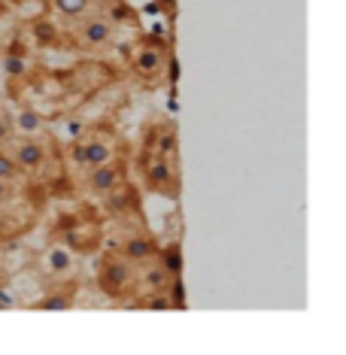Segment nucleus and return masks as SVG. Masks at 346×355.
<instances>
[{"instance_id": "obj_1", "label": "nucleus", "mask_w": 346, "mask_h": 355, "mask_svg": "<svg viewBox=\"0 0 346 355\" xmlns=\"http://www.w3.org/2000/svg\"><path fill=\"white\" fill-rule=\"evenodd\" d=\"M98 286H101L103 295L112 297V301L125 297L134 288V264L112 249V252L103 255L101 264H98Z\"/></svg>"}, {"instance_id": "obj_2", "label": "nucleus", "mask_w": 346, "mask_h": 355, "mask_svg": "<svg viewBox=\"0 0 346 355\" xmlns=\"http://www.w3.org/2000/svg\"><path fill=\"white\" fill-rule=\"evenodd\" d=\"M112 37H116V21H110L107 15H92V19H85L76 34L83 49H103V46L112 43Z\"/></svg>"}, {"instance_id": "obj_3", "label": "nucleus", "mask_w": 346, "mask_h": 355, "mask_svg": "<svg viewBox=\"0 0 346 355\" xmlns=\"http://www.w3.org/2000/svg\"><path fill=\"white\" fill-rule=\"evenodd\" d=\"M12 161L19 164L21 173H31V171H40L46 164V146L37 140V137H25V140L12 143Z\"/></svg>"}, {"instance_id": "obj_4", "label": "nucleus", "mask_w": 346, "mask_h": 355, "mask_svg": "<svg viewBox=\"0 0 346 355\" xmlns=\"http://www.w3.org/2000/svg\"><path fill=\"white\" fill-rule=\"evenodd\" d=\"M164 67H167V55H164L161 46H143V49L137 52V58H134V73L140 79H146V83L161 79Z\"/></svg>"}, {"instance_id": "obj_5", "label": "nucleus", "mask_w": 346, "mask_h": 355, "mask_svg": "<svg viewBox=\"0 0 346 355\" xmlns=\"http://www.w3.org/2000/svg\"><path fill=\"white\" fill-rule=\"evenodd\" d=\"M167 282H171V273H167L161 264L155 261H140V270H134V288H143V292H167Z\"/></svg>"}, {"instance_id": "obj_6", "label": "nucleus", "mask_w": 346, "mask_h": 355, "mask_svg": "<svg viewBox=\"0 0 346 355\" xmlns=\"http://www.w3.org/2000/svg\"><path fill=\"white\" fill-rule=\"evenodd\" d=\"M116 252L122 255V258H128L131 264H140V261H149V258H155L158 243H155V237H149V234H137V237H128L125 243H119Z\"/></svg>"}, {"instance_id": "obj_7", "label": "nucleus", "mask_w": 346, "mask_h": 355, "mask_svg": "<svg viewBox=\"0 0 346 355\" xmlns=\"http://www.w3.org/2000/svg\"><path fill=\"white\" fill-rule=\"evenodd\" d=\"M143 171H146V182L152 189H171L173 182V167H171V158L167 155H158V152H152L143 161Z\"/></svg>"}, {"instance_id": "obj_8", "label": "nucleus", "mask_w": 346, "mask_h": 355, "mask_svg": "<svg viewBox=\"0 0 346 355\" xmlns=\"http://www.w3.org/2000/svg\"><path fill=\"white\" fill-rule=\"evenodd\" d=\"M119 182H122V171L112 161L92 167V173H88V189L98 191V195H112L119 189Z\"/></svg>"}, {"instance_id": "obj_9", "label": "nucleus", "mask_w": 346, "mask_h": 355, "mask_svg": "<svg viewBox=\"0 0 346 355\" xmlns=\"http://www.w3.org/2000/svg\"><path fill=\"white\" fill-rule=\"evenodd\" d=\"M43 264H46V270H49L52 277L58 279V277H67V273L73 270L76 258H73V252H70L67 246H49V249H46Z\"/></svg>"}, {"instance_id": "obj_10", "label": "nucleus", "mask_w": 346, "mask_h": 355, "mask_svg": "<svg viewBox=\"0 0 346 355\" xmlns=\"http://www.w3.org/2000/svg\"><path fill=\"white\" fill-rule=\"evenodd\" d=\"M12 131H19L25 137H40L46 131V122H43V116H40L37 110H19L12 116Z\"/></svg>"}, {"instance_id": "obj_11", "label": "nucleus", "mask_w": 346, "mask_h": 355, "mask_svg": "<svg viewBox=\"0 0 346 355\" xmlns=\"http://www.w3.org/2000/svg\"><path fill=\"white\" fill-rule=\"evenodd\" d=\"M112 161V143H107L103 137H88L85 140V167H98Z\"/></svg>"}, {"instance_id": "obj_12", "label": "nucleus", "mask_w": 346, "mask_h": 355, "mask_svg": "<svg viewBox=\"0 0 346 355\" xmlns=\"http://www.w3.org/2000/svg\"><path fill=\"white\" fill-rule=\"evenodd\" d=\"M155 261L171 273V277H180L182 273V246L180 243H167L164 249H158L155 252Z\"/></svg>"}, {"instance_id": "obj_13", "label": "nucleus", "mask_w": 346, "mask_h": 355, "mask_svg": "<svg viewBox=\"0 0 346 355\" xmlns=\"http://www.w3.org/2000/svg\"><path fill=\"white\" fill-rule=\"evenodd\" d=\"M31 34H34L40 46H61V34H58V28H55V21H46V19L34 21Z\"/></svg>"}, {"instance_id": "obj_14", "label": "nucleus", "mask_w": 346, "mask_h": 355, "mask_svg": "<svg viewBox=\"0 0 346 355\" xmlns=\"http://www.w3.org/2000/svg\"><path fill=\"white\" fill-rule=\"evenodd\" d=\"M149 146H152V152H158V155H167V158H171L173 152H176V128H171V125L161 128V134L152 137Z\"/></svg>"}, {"instance_id": "obj_15", "label": "nucleus", "mask_w": 346, "mask_h": 355, "mask_svg": "<svg viewBox=\"0 0 346 355\" xmlns=\"http://www.w3.org/2000/svg\"><path fill=\"white\" fill-rule=\"evenodd\" d=\"M3 70H6V76H12V79L25 76V70H28V61H25V55H21L19 49L6 52V58H3Z\"/></svg>"}, {"instance_id": "obj_16", "label": "nucleus", "mask_w": 346, "mask_h": 355, "mask_svg": "<svg viewBox=\"0 0 346 355\" xmlns=\"http://www.w3.org/2000/svg\"><path fill=\"white\" fill-rule=\"evenodd\" d=\"M37 306H40V310H70V306H73V297L61 295V292H52V295H46Z\"/></svg>"}, {"instance_id": "obj_17", "label": "nucleus", "mask_w": 346, "mask_h": 355, "mask_svg": "<svg viewBox=\"0 0 346 355\" xmlns=\"http://www.w3.org/2000/svg\"><path fill=\"white\" fill-rule=\"evenodd\" d=\"M21 176V171H19V164L12 161V155L10 152H3L0 149V180H6V182H15Z\"/></svg>"}, {"instance_id": "obj_18", "label": "nucleus", "mask_w": 346, "mask_h": 355, "mask_svg": "<svg viewBox=\"0 0 346 355\" xmlns=\"http://www.w3.org/2000/svg\"><path fill=\"white\" fill-rule=\"evenodd\" d=\"M55 6H58L64 15H83L88 6H92V0H55Z\"/></svg>"}, {"instance_id": "obj_19", "label": "nucleus", "mask_w": 346, "mask_h": 355, "mask_svg": "<svg viewBox=\"0 0 346 355\" xmlns=\"http://www.w3.org/2000/svg\"><path fill=\"white\" fill-rule=\"evenodd\" d=\"M67 152H70V161H73L76 167H85V140L76 137V140L67 146Z\"/></svg>"}, {"instance_id": "obj_20", "label": "nucleus", "mask_w": 346, "mask_h": 355, "mask_svg": "<svg viewBox=\"0 0 346 355\" xmlns=\"http://www.w3.org/2000/svg\"><path fill=\"white\" fill-rule=\"evenodd\" d=\"M12 134H15V131H12V116L0 110V146H3V143H10Z\"/></svg>"}, {"instance_id": "obj_21", "label": "nucleus", "mask_w": 346, "mask_h": 355, "mask_svg": "<svg viewBox=\"0 0 346 355\" xmlns=\"http://www.w3.org/2000/svg\"><path fill=\"white\" fill-rule=\"evenodd\" d=\"M107 19H110V21H125V19H128V21H131V25H134V21H137V15H134L131 10H128L125 3H116V6H112V12L107 15Z\"/></svg>"}, {"instance_id": "obj_22", "label": "nucleus", "mask_w": 346, "mask_h": 355, "mask_svg": "<svg viewBox=\"0 0 346 355\" xmlns=\"http://www.w3.org/2000/svg\"><path fill=\"white\" fill-rule=\"evenodd\" d=\"M12 198H15V189H12V182L0 180V207H3V204H12Z\"/></svg>"}, {"instance_id": "obj_23", "label": "nucleus", "mask_w": 346, "mask_h": 355, "mask_svg": "<svg viewBox=\"0 0 346 355\" xmlns=\"http://www.w3.org/2000/svg\"><path fill=\"white\" fill-rule=\"evenodd\" d=\"M19 301H15V295H10L6 288H0V310H15Z\"/></svg>"}, {"instance_id": "obj_24", "label": "nucleus", "mask_w": 346, "mask_h": 355, "mask_svg": "<svg viewBox=\"0 0 346 355\" xmlns=\"http://www.w3.org/2000/svg\"><path fill=\"white\" fill-rule=\"evenodd\" d=\"M155 6H158V10H164V12H173L176 10V0H155Z\"/></svg>"}, {"instance_id": "obj_25", "label": "nucleus", "mask_w": 346, "mask_h": 355, "mask_svg": "<svg viewBox=\"0 0 346 355\" xmlns=\"http://www.w3.org/2000/svg\"><path fill=\"white\" fill-rule=\"evenodd\" d=\"M70 134H73V137H79V134H83V125H76V122H70Z\"/></svg>"}, {"instance_id": "obj_26", "label": "nucleus", "mask_w": 346, "mask_h": 355, "mask_svg": "<svg viewBox=\"0 0 346 355\" xmlns=\"http://www.w3.org/2000/svg\"><path fill=\"white\" fill-rule=\"evenodd\" d=\"M0 273H3V268H0Z\"/></svg>"}]
</instances>
